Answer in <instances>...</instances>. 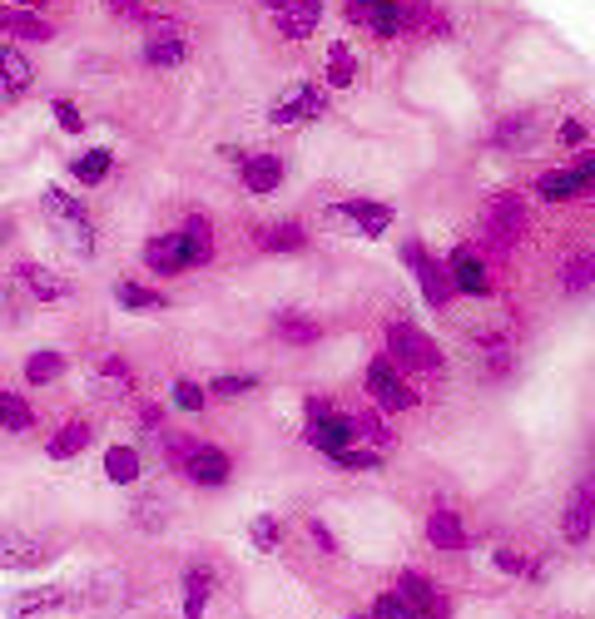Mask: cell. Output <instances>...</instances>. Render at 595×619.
Here are the masks:
<instances>
[{
  "label": "cell",
  "instance_id": "cell-25",
  "mask_svg": "<svg viewBox=\"0 0 595 619\" xmlns=\"http://www.w3.org/2000/svg\"><path fill=\"white\" fill-rule=\"evenodd\" d=\"M253 243H259L263 253H298V248H304V228L288 224V218H278V224L259 228V234H253Z\"/></svg>",
  "mask_w": 595,
  "mask_h": 619
},
{
  "label": "cell",
  "instance_id": "cell-6",
  "mask_svg": "<svg viewBox=\"0 0 595 619\" xmlns=\"http://www.w3.org/2000/svg\"><path fill=\"white\" fill-rule=\"evenodd\" d=\"M402 263L412 267V278H417V288H423L427 308H437V312H442L447 302H452V278H447L442 267H437V258L427 253L423 243H407V248H402Z\"/></svg>",
  "mask_w": 595,
  "mask_h": 619
},
{
  "label": "cell",
  "instance_id": "cell-44",
  "mask_svg": "<svg viewBox=\"0 0 595 619\" xmlns=\"http://www.w3.org/2000/svg\"><path fill=\"white\" fill-rule=\"evenodd\" d=\"M174 406H179V412H204V392H199L194 382H185V377H179V382H174Z\"/></svg>",
  "mask_w": 595,
  "mask_h": 619
},
{
  "label": "cell",
  "instance_id": "cell-45",
  "mask_svg": "<svg viewBox=\"0 0 595 619\" xmlns=\"http://www.w3.org/2000/svg\"><path fill=\"white\" fill-rule=\"evenodd\" d=\"M55 124L66 129V134H80V129H85V119H80V109L70 105V99H55Z\"/></svg>",
  "mask_w": 595,
  "mask_h": 619
},
{
  "label": "cell",
  "instance_id": "cell-20",
  "mask_svg": "<svg viewBox=\"0 0 595 619\" xmlns=\"http://www.w3.org/2000/svg\"><path fill=\"white\" fill-rule=\"evenodd\" d=\"M531 144H536V115H507L491 129V150L521 154V150H531Z\"/></svg>",
  "mask_w": 595,
  "mask_h": 619
},
{
  "label": "cell",
  "instance_id": "cell-16",
  "mask_svg": "<svg viewBox=\"0 0 595 619\" xmlns=\"http://www.w3.org/2000/svg\"><path fill=\"white\" fill-rule=\"evenodd\" d=\"M185 476L194 480V486H209V491H214V486H224V480L234 476V456L218 447H199L194 456L185 461Z\"/></svg>",
  "mask_w": 595,
  "mask_h": 619
},
{
  "label": "cell",
  "instance_id": "cell-11",
  "mask_svg": "<svg viewBox=\"0 0 595 619\" xmlns=\"http://www.w3.org/2000/svg\"><path fill=\"white\" fill-rule=\"evenodd\" d=\"M144 267L159 273V278H174V273H194V258H189V248L179 234H159V238L144 243Z\"/></svg>",
  "mask_w": 595,
  "mask_h": 619
},
{
  "label": "cell",
  "instance_id": "cell-4",
  "mask_svg": "<svg viewBox=\"0 0 595 619\" xmlns=\"http://www.w3.org/2000/svg\"><path fill=\"white\" fill-rule=\"evenodd\" d=\"M357 437V421L343 417V412H333V406L323 402V396H313L308 402V441H313L323 456H337V451H347Z\"/></svg>",
  "mask_w": 595,
  "mask_h": 619
},
{
  "label": "cell",
  "instance_id": "cell-50",
  "mask_svg": "<svg viewBox=\"0 0 595 619\" xmlns=\"http://www.w3.org/2000/svg\"><path fill=\"white\" fill-rule=\"evenodd\" d=\"M561 144H566V150H581V144H585V124L566 119V124H561Z\"/></svg>",
  "mask_w": 595,
  "mask_h": 619
},
{
  "label": "cell",
  "instance_id": "cell-19",
  "mask_svg": "<svg viewBox=\"0 0 595 619\" xmlns=\"http://www.w3.org/2000/svg\"><path fill=\"white\" fill-rule=\"evenodd\" d=\"M318 21H323V5H318V0H288L273 25H278L283 40H308V35L318 31Z\"/></svg>",
  "mask_w": 595,
  "mask_h": 619
},
{
  "label": "cell",
  "instance_id": "cell-3",
  "mask_svg": "<svg viewBox=\"0 0 595 619\" xmlns=\"http://www.w3.org/2000/svg\"><path fill=\"white\" fill-rule=\"evenodd\" d=\"M388 347H392V362H402L407 372H442V353H437V342L427 337L423 328H412V322H392V328H388Z\"/></svg>",
  "mask_w": 595,
  "mask_h": 619
},
{
  "label": "cell",
  "instance_id": "cell-24",
  "mask_svg": "<svg viewBox=\"0 0 595 619\" xmlns=\"http://www.w3.org/2000/svg\"><path fill=\"white\" fill-rule=\"evenodd\" d=\"M174 234L185 238V248H189V258H194V267H209V258H214V228H209L204 214H189L185 224L174 228Z\"/></svg>",
  "mask_w": 595,
  "mask_h": 619
},
{
  "label": "cell",
  "instance_id": "cell-47",
  "mask_svg": "<svg viewBox=\"0 0 595 619\" xmlns=\"http://www.w3.org/2000/svg\"><path fill=\"white\" fill-rule=\"evenodd\" d=\"M571 169H575V179H581L585 189H595V154H591V150H581V154H575V164H571Z\"/></svg>",
  "mask_w": 595,
  "mask_h": 619
},
{
  "label": "cell",
  "instance_id": "cell-2",
  "mask_svg": "<svg viewBox=\"0 0 595 619\" xmlns=\"http://www.w3.org/2000/svg\"><path fill=\"white\" fill-rule=\"evenodd\" d=\"M347 25L378 35V40H392V35L407 31V5L402 0H343Z\"/></svg>",
  "mask_w": 595,
  "mask_h": 619
},
{
  "label": "cell",
  "instance_id": "cell-15",
  "mask_svg": "<svg viewBox=\"0 0 595 619\" xmlns=\"http://www.w3.org/2000/svg\"><path fill=\"white\" fill-rule=\"evenodd\" d=\"M35 85V64L21 45H0V99H21Z\"/></svg>",
  "mask_w": 595,
  "mask_h": 619
},
{
  "label": "cell",
  "instance_id": "cell-51",
  "mask_svg": "<svg viewBox=\"0 0 595 619\" xmlns=\"http://www.w3.org/2000/svg\"><path fill=\"white\" fill-rule=\"evenodd\" d=\"M308 531H313V540H318V550H337V540H333V531H328L323 521H313L308 525Z\"/></svg>",
  "mask_w": 595,
  "mask_h": 619
},
{
  "label": "cell",
  "instance_id": "cell-10",
  "mask_svg": "<svg viewBox=\"0 0 595 619\" xmlns=\"http://www.w3.org/2000/svg\"><path fill=\"white\" fill-rule=\"evenodd\" d=\"M328 109V95L318 85H288L278 95V105L269 109L273 124H298V119H318Z\"/></svg>",
  "mask_w": 595,
  "mask_h": 619
},
{
  "label": "cell",
  "instance_id": "cell-48",
  "mask_svg": "<svg viewBox=\"0 0 595 619\" xmlns=\"http://www.w3.org/2000/svg\"><path fill=\"white\" fill-rule=\"evenodd\" d=\"M497 566L507 570V575H536V566H526V560H521L516 550H501V556H497Z\"/></svg>",
  "mask_w": 595,
  "mask_h": 619
},
{
  "label": "cell",
  "instance_id": "cell-1",
  "mask_svg": "<svg viewBox=\"0 0 595 619\" xmlns=\"http://www.w3.org/2000/svg\"><path fill=\"white\" fill-rule=\"evenodd\" d=\"M45 214L55 218V234H60V243L70 248V253H80V258H90L95 253V224H90V214H85V203L75 199V193H66V189H45Z\"/></svg>",
  "mask_w": 595,
  "mask_h": 619
},
{
  "label": "cell",
  "instance_id": "cell-28",
  "mask_svg": "<svg viewBox=\"0 0 595 619\" xmlns=\"http://www.w3.org/2000/svg\"><path fill=\"white\" fill-rule=\"evenodd\" d=\"M66 357H60V353H31V357H25V382H31V386H55V382H60V377H66Z\"/></svg>",
  "mask_w": 595,
  "mask_h": 619
},
{
  "label": "cell",
  "instance_id": "cell-40",
  "mask_svg": "<svg viewBox=\"0 0 595 619\" xmlns=\"http://www.w3.org/2000/svg\"><path fill=\"white\" fill-rule=\"evenodd\" d=\"M591 283H595V253H591V258H571L561 288H566V293H581V288H591Z\"/></svg>",
  "mask_w": 595,
  "mask_h": 619
},
{
  "label": "cell",
  "instance_id": "cell-55",
  "mask_svg": "<svg viewBox=\"0 0 595 619\" xmlns=\"http://www.w3.org/2000/svg\"><path fill=\"white\" fill-rule=\"evenodd\" d=\"M21 5H50V0H21Z\"/></svg>",
  "mask_w": 595,
  "mask_h": 619
},
{
  "label": "cell",
  "instance_id": "cell-39",
  "mask_svg": "<svg viewBox=\"0 0 595 619\" xmlns=\"http://www.w3.org/2000/svg\"><path fill=\"white\" fill-rule=\"evenodd\" d=\"M328 466H337V471H378L382 466V456L378 451H337V456H328Z\"/></svg>",
  "mask_w": 595,
  "mask_h": 619
},
{
  "label": "cell",
  "instance_id": "cell-23",
  "mask_svg": "<svg viewBox=\"0 0 595 619\" xmlns=\"http://www.w3.org/2000/svg\"><path fill=\"white\" fill-rule=\"evenodd\" d=\"M283 183V159L278 154H253L243 159V189L249 193H273Z\"/></svg>",
  "mask_w": 595,
  "mask_h": 619
},
{
  "label": "cell",
  "instance_id": "cell-36",
  "mask_svg": "<svg viewBox=\"0 0 595 619\" xmlns=\"http://www.w3.org/2000/svg\"><path fill=\"white\" fill-rule=\"evenodd\" d=\"M328 80H333L337 90H347L357 80V55L347 50V45H333V50H328Z\"/></svg>",
  "mask_w": 595,
  "mask_h": 619
},
{
  "label": "cell",
  "instance_id": "cell-14",
  "mask_svg": "<svg viewBox=\"0 0 595 619\" xmlns=\"http://www.w3.org/2000/svg\"><path fill=\"white\" fill-rule=\"evenodd\" d=\"M447 278H452V288L466 293V298H487L491 293L487 267H481V258H476L472 248H456V253L447 258Z\"/></svg>",
  "mask_w": 595,
  "mask_h": 619
},
{
  "label": "cell",
  "instance_id": "cell-17",
  "mask_svg": "<svg viewBox=\"0 0 595 619\" xmlns=\"http://www.w3.org/2000/svg\"><path fill=\"white\" fill-rule=\"evenodd\" d=\"M591 525H595V480H581V486L571 491L561 531H566V540L571 545H581V540H591Z\"/></svg>",
  "mask_w": 595,
  "mask_h": 619
},
{
  "label": "cell",
  "instance_id": "cell-9",
  "mask_svg": "<svg viewBox=\"0 0 595 619\" xmlns=\"http://www.w3.org/2000/svg\"><path fill=\"white\" fill-rule=\"evenodd\" d=\"M397 595L407 599V609L417 619H452V605L437 595L432 580H427L423 570H402V575H397Z\"/></svg>",
  "mask_w": 595,
  "mask_h": 619
},
{
  "label": "cell",
  "instance_id": "cell-30",
  "mask_svg": "<svg viewBox=\"0 0 595 619\" xmlns=\"http://www.w3.org/2000/svg\"><path fill=\"white\" fill-rule=\"evenodd\" d=\"M66 599V590L60 585H35V590H21V595H11V615H40V609H55Z\"/></svg>",
  "mask_w": 595,
  "mask_h": 619
},
{
  "label": "cell",
  "instance_id": "cell-54",
  "mask_svg": "<svg viewBox=\"0 0 595 619\" xmlns=\"http://www.w3.org/2000/svg\"><path fill=\"white\" fill-rule=\"evenodd\" d=\"M259 5H273V11H283V5H288V0H259Z\"/></svg>",
  "mask_w": 595,
  "mask_h": 619
},
{
  "label": "cell",
  "instance_id": "cell-52",
  "mask_svg": "<svg viewBox=\"0 0 595 619\" xmlns=\"http://www.w3.org/2000/svg\"><path fill=\"white\" fill-rule=\"evenodd\" d=\"M140 427H144V431H154V427H159V406H150V402L140 406Z\"/></svg>",
  "mask_w": 595,
  "mask_h": 619
},
{
  "label": "cell",
  "instance_id": "cell-38",
  "mask_svg": "<svg viewBox=\"0 0 595 619\" xmlns=\"http://www.w3.org/2000/svg\"><path fill=\"white\" fill-rule=\"evenodd\" d=\"M407 31H423V35H447V21L432 11V5H423V0H412V5H407Z\"/></svg>",
  "mask_w": 595,
  "mask_h": 619
},
{
  "label": "cell",
  "instance_id": "cell-8",
  "mask_svg": "<svg viewBox=\"0 0 595 619\" xmlns=\"http://www.w3.org/2000/svg\"><path fill=\"white\" fill-rule=\"evenodd\" d=\"M189 55V40L185 31L174 21H150V35H144V64H154V70H174V64H185Z\"/></svg>",
  "mask_w": 595,
  "mask_h": 619
},
{
  "label": "cell",
  "instance_id": "cell-12",
  "mask_svg": "<svg viewBox=\"0 0 595 619\" xmlns=\"http://www.w3.org/2000/svg\"><path fill=\"white\" fill-rule=\"evenodd\" d=\"M333 218H343V224H353L362 238H382L392 224V203H372V199H347L333 209Z\"/></svg>",
  "mask_w": 595,
  "mask_h": 619
},
{
  "label": "cell",
  "instance_id": "cell-34",
  "mask_svg": "<svg viewBox=\"0 0 595 619\" xmlns=\"http://www.w3.org/2000/svg\"><path fill=\"white\" fill-rule=\"evenodd\" d=\"M0 431H35V412L31 402H21L15 392H0Z\"/></svg>",
  "mask_w": 595,
  "mask_h": 619
},
{
  "label": "cell",
  "instance_id": "cell-49",
  "mask_svg": "<svg viewBox=\"0 0 595 619\" xmlns=\"http://www.w3.org/2000/svg\"><path fill=\"white\" fill-rule=\"evenodd\" d=\"M134 521H140L144 531H159V525H164V511H159V505H134Z\"/></svg>",
  "mask_w": 595,
  "mask_h": 619
},
{
  "label": "cell",
  "instance_id": "cell-31",
  "mask_svg": "<svg viewBox=\"0 0 595 619\" xmlns=\"http://www.w3.org/2000/svg\"><path fill=\"white\" fill-rule=\"evenodd\" d=\"M85 447H90V421H66V427L50 437V456H55V461L80 456Z\"/></svg>",
  "mask_w": 595,
  "mask_h": 619
},
{
  "label": "cell",
  "instance_id": "cell-27",
  "mask_svg": "<svg viewBox=\"0 0 595 619\" xmlns=\"http://www.w3.org/2000/svg\"><path fill=\"white\" fill-rule=\"evenodd\" d=\"M209 595H214V575H209L204 566H194L185 575V619H204Z\"/></svg>",
  "mask_w": 595,
  "mask_h": 619
},
{
  "label": "cell",
  "instance_id": "cell-29",
  "mask_svg": "<svg viewBox=\"0 0 595 619\" xmlns=\"http://www.w3.org/2000/svg\"><path fill=\"white\" fill-rule=\"evenodd\" d=\"M278 337L288 342V347H313V342L323 337V328H318L313 318H304V312H278Z\"/></svg>",
  "mask_w": 595,
  "mask_h": 619
},
{
  "label": "cell",
  "instance_id": "cell-22",
  "mask_svg": "<svg viewBox=\"0 0 595 619\" xmlns=\"http://www.w3.org/2000/svg\"><path fill=\"white\" fill-rule=\"evenodd\" d=\"M427 540L437 545V550H462L466 545V525L456 511H447V505H437L432 515H427Z\"/></svg>",
  "mask_w": 595,
  "mask_h": 619
},
{
  "label": "cell",
  "instance_id": "cell-35",
  "mask_svg": "<svg viewBox=\"0 0 595 619\" xmlns=\"http://www.w3.org/2000/svg\"><path fill=\"white\" fill-rule=\"evenodd\" d=\"M130 367L119 362V357H105V362L95 367V392H105V396H124L130 392Z\"/></svg>",
  "mask_w": 595,
  "mask_h": 619
},
{
  "label": "cell",
  "instance_id": "cell-53",
  "mask_svg": "<svg viewBox=\"0 0 595 619\" xmlns=\"http://www.w3.org/2000/svg\"><path fill=\"white\" fill-rule=\"evenodd\" d=\"M11 234H15V228H11V224H5V218H0V248L11 243Z\"/></svg>",
  "mask_w": 595,
  "mask_h": 619
},
{
  "label": "cell",
  "instance_id": "cell-41",
  "mask_svg": "<svg viewBox=\"0 0 595 619\" xmlns=\"http://www.w3.org/2000/svg\"><path fill=\"white\" fill-rule=\"evenodd\" d=\"M243 392H259V377H253V372H224V377H214V396H243Z\"/></svg>",
  "mask_w": 595,
  "mask_h": 619
},
{
  "label": "cell",
  "instance_id": "cell-56",
  "mask_svg": "<svg viewBox=\"0 0 595 619\" xmlns=\"http://www.w3.org/2000/svg\"><path fill=\"white\" fill-rule=\"evenodd\" d=\"M353 619H372V615H353Z\"/></svg>",
  "mask_w": 595,
  "mask_h": 619
},
{
  "label": "cell",
  "instance_id": "cell-13",
  "mask_svg": "<svg viewBox=\"0 0 595 619\" xmlns=\"http://www.w3.org/2000/svg\"><path fill=\"white\" fill-rule=\"evenodd\" d=\"M50 566V550L31 535H15V531H0V570H45Z\"/></svg>",
  "mask_w": 595,
  "mask_h": 619
},
{
  "label": "cell",
  "instance_id": "cell-5",
  "mask_svg": "<svg viewBox=\"0 0 595 619\" xmlns=\"http://www.w3.org/2000/svg\"><path fill=\"white\" fill-rule=\"evenodd\" d=\"M368 396L378 402V412H412L417 406V392L402 382L392 357H372L368 362Z\"/></svg>",
  "mask_w": 595,
  "mask_h": 619
},
{
  "label": "cell",
  "instance_id": "cell-7",
  "mask_svg": "<svg viewBox=\"0 0 595 619\" xmlns=\"http://www.w3.org/2000/svg\"><path fill=\"white\" fill-rule=\"evenodd\" d=\"M11 283H15V288L31 293V302H40V308H60V302L75 298V288H70V283L60 278V273L40 267V263H15Z\"/></svg>",
  "mask_w": 595,
  "mask_h": 619
},
{
  "label": "cell",
  "instance_id": "cell-32",
  "mask_svg": "<svg viewBox=\"0 0 595 619\" xmlns=\"http://www.w3.org/2000/svg\"><path fill=\"white\" fill-rule=\"evenodd\" d=\"M536 193L551 199V203H566V199H575V193H585V183L575 179V169H551V174L536 179Z\"/></svg>",
  "mask_w": 595,
  "mask_h": 619
},
{
  "label": "cell",
  "instance_id": "cell-18",
  "mask_svg": "<svg viewBox=\"0 0 595 619\" xmlns=\"http://www.w3.org/2000/svg\"><path fill=\"white\" fill-rule=\"evenodd\" d=\"M521 224H526V209H521L511 193H501V199L487 209V238H491V243H501V248L516 243Z\"/></svg>",
  "mask_w": 595,
  "mask_h": 619
},
{
  "label": "cell",
  "instance_id": "cell-33",
  "mask_svg": "<svg viewBox=\"0 0 595 619\" xmlns=\"http://www.w3.org/2000/svg\"><path fill=\"white\" fill-rule=\"evenodd\" d=\"M115 298H119V308H130V312H164V308H169V298H164V293L140 288V283H119Z\"/></svg>",
  "mask_w": 595,
  "mask_h": 619
},
{
  "label": "cell",
  "instance_id": "cell-46",
  "mask_svg": "<svg viewBox=\"0 0 595 619\" xmlns=\"http://www.w3.org/2000/svg\"><path fill=\"white\" fill-rule=\"evenodd\" d=\"M109 11L119 15V21H134V25H150V15H144L140 0H109Z\"/></svg>",
  "mask_w": 595,
  "mask_h": 619
},
{
  "label": "cell",
  "instance_id": "cell-26",
  "mask_svg": "<svg viewBox=\"0 0 595 619\" xmlns=\"http://www.w3.org/2000/svg\"><path fill=\"white\" fill-rule=\"evenodd\" d=\"M144 471V456L134 447H109L105 451V476L115 480V486H134Z\"/></svg>",
  "mask_w": 595,
  "mask_h": 619
},
{
  "label": "cell",
  "instance_id": "cell-42",
  "mask_svg": "<svg viewBox=\"0 0 595 619\" xmlns=\"http://www.w3.org/2000/svg\"><path fill=\"white\" fill-rule=\"evenodd\" d=\"M372 619H417V615H412L407 599L392 590V595H378V605H372Z\"/></svg>",
  "mask_w": 595,
  "mask_h": 619
},
{
  "label": "cell",
  "instance_id": "cell-21",
  "mask_svg": "<svg viewBox=\"0 0 595 619\" xmlns=\"http://www.w3.org/2000/svg\"><path fill=\"white\" fill-rule=\"evenodd\" d=\"M0 35H11V40H50V25L40 15H31L25 5H0Z\"/></svg>",
  "mask_w": 595,
  "mask_h": 619
},
{
  "label": "cell",
  "instance_id": "cell-37",
  "mask_svg": "<svg viewBox=\"0 0 595 619\" xmlns=\"http://www.w3.org/2000/svg\"><path fill=\"white\" fill-rule=\"evenodd\" d=\"M109 169H115V159H109L105 150H90V154H80V159H75V179L90 183V189H95V183H105Z\"/></svg>",
  "mask_w": 595,
  "mask_h": 619
},
{
  "label": "cell",
  "instance_id": "cell-43",
  "mask_svg": "<svg viewBox=\"0 0 595 619\" xmlns=\"http://www.w3.org/2000/svg\"><path fill=\"white\" fill-rule=\"evenodd\" d=\"M249 540L259 545V550H278V521H273V515H259V521L249 525Z\"/></svg>",
  "mask_w": 595,
  "mask_h": 619
}]
</instances>
